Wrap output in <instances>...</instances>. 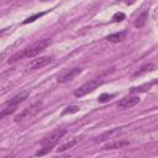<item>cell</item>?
<instances>
[{
	"instance_id": "6da1fadb",
	"label": "cell",
	"mask_w": 158,
	"mask_h": 158,
	"mask_svg": "<svg viewBox=\"0 0 158 158\" xmlns=\"http://www.w3.org/2000/svg\"><path fill=\"white\" fill-rule=\"evenodd\" d=\"M49 43H51V40H43V41H41V42H37V43H35L33 46H31V47L23 49L22 52H19V53L14 54L12 57H10L9 63H14V62H16V60H19V59H21V58H32V57L37 56L41 51H43L47 46H49Z\"/></svg>"
},
{
	"instance_id": "7a4b0ae2",
	"label": "cell",
	"mask_w": 158,
	"mask_h": 158,
	"mask_svg": "<svg viewBox=\"0 0 158 158\" xmlns=\"http://www.w3.org/2000/svg\"><path fill=\"white\" fill-rule=\"evenodd\" d=\"M28 95H30V90H23V91L19 93L17 95H15V96H14L12 99H10L9 101H6V102H5V105L1 107L0 118H4L5 116H7V115L12 114V112L17 109V106L27 99V96H28Z\"/></svg>"
},
{
	"instance_id": "3957f363",
	"label": "cell",
	"mask_w": 158,
	"mask_h": 158,
	"mask_svg": "<svg viewBox=\"0 0 158 158\" xmlns=\"http://www.w3.org/2000/svg\"><path fill=\"white\" fill-rule=\"evenodd\" d=\"M65 132H67L65 130H58V131H54L51 136L46 137L42 141V148L36 152V156H44V154L49 153L52 151V148L59 142V139L65 135Z\"/></svg>"
},
{
	"instance_id": "277c9868",
	"label": "cell",
	"mask_w": 158,
	"mask_h": 158,
	"mask_svg": "<svg viewBox=\"0 0 158 158\" xmlns=\"http://www.w3.org/2000/svg\"><path fill=\"white\" fill-rule=\"evenodd\" d=\"M104 81H105L104 77L94 78V79H91V80L84 83L83 85H80V86L74 91V95H75L77 98H81V96H84V95H86V94L94 91V90H95L96 88H99Z\"/></svg>"
},
{
	"instance_id": "5b68a950",
	"label": "cell",
	"mask_w": 158,
	"mask_h": 158,
	"mask_svg": "<svg viewBox=\"0 0 158 158\" xmlns=\"http://www.w3.org/2000/svg\"><path fill=\"white\" fill-rule=\"evenodd\" d=\"M41 107H42V101L35 102L33 105H31L30 107L25 109V110L21 111L19 115H16V116H15V122H22V121H25V120H27V118L33 117V116L41 110Z\"/></svg>"
},
{
	"instance_id": "8992f818",
	"label": "cell",
	"mask_w": 158,
	"mask_h": 158,
	"mask_svg": "<svg viewBox=\"0 0 158 158\" xmlns=\"http://www.w3.org/2000/svg\"><path fill=\"white\" fill-rule=\"evenodd\" d=\"M81 68L80 67H74V68H69V69H64L62 70L58 77H57V81L58 83H65L68 80H72L74 79L77 75H79L81 73Z\"/></svg>"
},
{
	"instance_id": "52a82bcc",
	"label": "cell",
	"mask_w": 158,
	"mask_h": 158,
	"mask_svg": "<svg viewBox=\"0 0 158 158\" xmlns=\"http://www.w3.org/2000/svg\"><path fill=\"white\" fill-rule=\"evenodd\" d=\"M139 102V96L133 95V96H126L123 99H121L117 102V107L121 110H126V109H131L133 106H136Z\"/></svg>"
},
{
	"instance_id": "ba28073f",
	"label": "cell",
	"mask_w": 158,
	"mask_h": 158,
	"mask_svg": "<svg viewBox=\"0 0 158 158\" xmlns=\"http://www.w3.org/2000/svg\"><path fill=\"white\" fill-rule=\"evenodd\" d=\"M53 60V57L52 56H43V57H40V58H36V59H32L28 64V68L30 69H40L44 65H47L48 63H51Z\"/></svg>"
},
{
	"instance_id": "9c48e42d",
	"label": "cell",
	"mask_w": 158,
	"mask_h": 158,
	"mask_svg": "<svg viewBox=\"0 0 158 158\" xmlns=\"http://www.w3.org/2000/svg\"><path fill=\"white\" fill-rule=\"evenodd\" d=\"M121 133H122V128H111L110 131H106V132L101 133L100 136H98L95 141L102 142V141H106L109 138H114V137H116V136H118Z\"/></svg>"
},
{
	"instance_id": "30bf717a",
	"label": "cell",
	"mask_w": 158,
	"mask_h": 158,
	"mask_svg": "<svg viewBox=\"0 0 158 158\" xmlns=\"http://www.w3.org/2000/svg\"><path fill=\"white\" fill-rule=\"evenodd\" d=\"M130 146V141L127 139H117V141H114V142H110L107 144H105L102 147V149H120V148H125Z\"/></svg>"
},
{
	"instance_id": "8fae6325",
	"label": "cell",
	"mask_w": 158,
	"mask_h": 158,
	"mask_svg": "<svg viewBox=\"0 0 158 158\" xmlns=\"http://www.w3.org/2000/svg\"><path fill=\"white\" fill-rule=\"evenodd\" d=\"M127 32L126 31H120V32H115V33H111L106 37V40L109 42H112V43H117V42H121L125 37H126Z\"/></svg>"
},
{
	"instance_id": "7c38bea8",
	"label": "cell",
	"mask_w": 158,
	"mask_h": 158,
	"mask_svg": "<svg viewBox=\"0 0 158 158\" xmlns=\"http://www.w3.org/2000/svg\"><path fill=\"white\" fill-rule=\"evenodd\" d=\"M148 20V10H146V11H143L141 15H138L137 17H136V20H135V22H133V25H135V27L136 28H141L144 23H146V21Z\"/></svg>"
},
{
	"instance_id": "4fadbf2b",
	"label": "cell",
	"mask_w": 158,
	"mask_h": 158,
	"mask_svg": "<svg viewBox=\"0 0 158 158\" xmlns=\"http://www.w3.org/2000/svg\"><path fill=\"white\" fill-rule=\"evenodd\" d=\"M151 70H153V64L152 63H144L143 65H141L138 68V70L133 74V77H141V75H143V74H146Z\"/></svg>"
},
{
	"instance_id": "5bb4252c",
	"label": "cell",
	"mask_w": 158,
	"mask_h": 158,
	"mask_svg": "<svg viewBox=\"0 0 158 158\" xmlns=\"http://www.w3.org/2000/svg\"><path fill=\"white\" fill-rule=\"evenodd\" d=\"M80 137H75V138H73L72 141H69L68 143H65V144H63L60 148H58V152H64V151H67V149H69V148H72V147H74L77 143H79L80 142Z\"/></svg>"
},
{
	"instance_id": "9a60e30c",
	"label": "cell",
	"mask_w": 158,
	"mask_h": 158,
	"mask_svg": "<svg viewBox=\"0 0 158 158\" xmlns=\"http://www.w3.org/2000/svg\"><path fill=\"white\" fill-rule=\"evenodd\" d=\"M80 110V107L78 106V105H69V106H67L63 111H62V115H68V114H75V112H78Z\"/></svg>"
},
{
	"instance_id": "2e32d148",
	"label": "cell",
	"mask_w": 158,
	"mask_h": 158,
	"mask_svg": "<svg viewBox=\"0 0 158 158\" xmlns=\"http://www.w3.org/2000/svg\"><path fill=\"white\" fill-rule=\"evenodd\" d=\"M114 96H115L114 94H101V95L99 96V101H100V102H106V101L111 100Z\"/></svg>"
},
{
	"instance_id": "e0dca14e",
	"label": "cell",
	"mask_w": 158,
	"mask_h": 158,
	"mask_svg": "<svg viewBox=\"0 0 158 158\" xmlns=\"http://www.w3.org/2000/svg\"><path fill=\"white\" fill-rule=\"evenodd\" d=\"M123 19H125V14H123V12H116V14H114V16H112V21H114V22L122 21Z\"/></svg>"
},
{
	"instance_id": "ac0fdd59",
	"label": "cell",
	"mask_w": 158,
	"mask_h": 158,
	"mask_svg": "<svg viewBox=\"0 0 158 158\" xmlns=\"http://www.w3.org/2000/svg\"><path fill=\"white\" fill-rule=\"evenodd\" d=\"M42 15H44V12H41V14H36V15H33V16H31V17H28V19H26L25 21H23V23H28V22H33L36 19H38V17H41Z\"/></svg>"
},
{
	"instance_id": "d6986e66",
	"label": "cell",
	"mask_w": 158,
	"mask_h": 158,
	"mask_svg": "<svg viewBox=\"0 0 158 158\" xmlns=\"http://www.w3.org/2000/svg\"><path fill=\"white\" fill-rule=\"evenodd\" d=\"M152 17H153L154 20H157V19H158V7H157V9L153 11V15H152Z\"/></svg>"
},
{
	"instance_id": "ffe728a7",
	"label": "cell",
	"mask_w": 158,
	"mask_h": 158,
	"mask_svg": "<svg viewBox=\"0 0 158 158\" xmlns=\"http://www.w3.org/2000/svg\"><path fill=\"white\" fill-rule=\"evenodd\" d=\"M136 0H126V4H128V5H131V4H133Z\"/></svg>"
},
{
	"instance_id": "44dd1931",
	"label": "cell",
	"mask_w": 158,
	"mask_h": 158,
	"mask_svg": "<svg viewBox=\"0 0 158 158\" xmlns=\"http://www.w3.org/2000/svg\"><path fill=\"white\" fill-rule=\"evenodd\" d=\"M41 1H47V0H41Z\"/></svg>"
}]
</instances>
